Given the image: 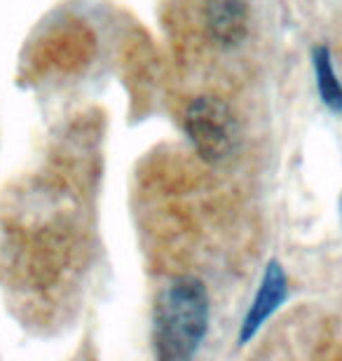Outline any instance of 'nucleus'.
Wrapping results in <instances>:
<instances>
[{"label":"nucleus","mask_w":342,"mask_h":361,"mask_svg":"<svg viewBox=\"0 0 342 361\" xmlns=\"http://www.w3.org/2000/svg\"><path fill=\"white\" fill-rule=\"evenodd\" d=\"M312 66H314L317 92L322 104L329 111L342 115V82L333 66V54L329 45H317L312 49Z\"/></svg>","instance_id":"39448f33"},{"label":"nucleus","mask_w":342,"mask_h":361,"mask_svg":"<svg viewBox=\"0 0 342 361\" xmlns=\"http://www.w3.org/2000/svg\"><path fill=\"white\" fill-rule=\"evenodd\" d=\"M209 291L193 274L169 279L152 307V348L159 361H188L209 331Z\"/></svg>","instance_id":"f257e3e1"},{"label":"nucleus","mask_w":342,"mask_h":361,"mask_svg":"<svg viewBox=\"0 0 342 361\" xmlns=\"http://www.w3.org/2000/svg\"><path fill=\"white\" fill-rule=\"evenodd\" d=\"M288 298V277L283 265L272 258L267 261L263 277H260V284L256 288V295H253L249 312L244 314L242 326H239L237 334V345H249L253 338L258 336V331L265 326L267 319L279 310Z\"/></svg>","instance_id":"7ed1b4c3"},{"label":"nucleus","mask_w":342,"mask_h":361,"mask_svg":"<svg viewBox=\"0 0 342 361\" xmlns=\"http://www.w3.org/2000/svg\"><path fill=\"white\" fill-rule=\"evenodd\" d=\"M183 129L200 160L228 162L239 146V125L232 108L216 97L195 99L183 115Z\"/></svg>","instance_id":"f03ea898"},{"label":"nucleus","mask_w":342,"mask_h":361,"mask_svg":"<svg viewBox=\"0 0 342 361\" xmlns=\"http://www.w3.org/2000/svg\"><path fill=\"white\" fill-rule=\"evenodd\" d=\"M207 31L218 47H237L249 35L246 0H204Z\"/></svg>","instance_id":"20e7f679"}]
</instances>
